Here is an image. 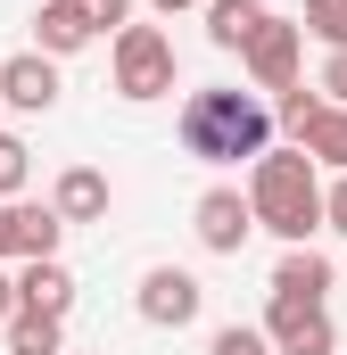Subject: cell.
<instances>
[{
  "label": "cell",
  "instance_id": "6da1fadb",
  "mask_svg": "<svg viewBox=\"0 0 347 355\" xmlns=\"http://www.w3.org/2000/svg\"><path fill=\"white\" fill-rule=\"evenodd\" d=\"M174 141L198 166H248V157L273 149V107L257 91H190L182 116H174Z\"/></svg>",
  "mask_w": 347,
  "mask_h": 355
},
{
  "label": "cell",
  "instance_id": "7a4b0ae2",
  "mask_svg": "<svg viewBox=\"0 0 347 355\" xmlns=\"http://www.w3.org/2000/svg\"><path fill=\"white\" fill-rule=\"evenodd\" d=\"M248 215H257V232H273L281 248H306L314 232H323V182H314V157L289 141V149H264L248 157Z\"/></svg>",
  "mask_w": 347,
  "mask_h": 355
},
{
  "label": "cell",
  "instance_id": "3957f363",
  "mask_svg": "<svg viewBox=\"0 0 347 355\" xmlns=\"http://www.w3.org/2000/svg\"><path fill=\"white\" fill-rule=\"evenodd\" d=\"M108 67H116V91L124 99H166L174 91V42L158 25H124L116 50H108Z\"/></svg>",
  "mask_w": 347,
  "mask_h": 355
},
{
  "label": "cell",
  "instance_id": "277c9868",
  "mask_svg": "<svg viewBox=\"0 0 347 355\" xmlns=\"http://www.w3.org/2000/svg\"><path fill=\"white\" fill-rule=\"evenodd\" d=\"M257 331H264L273 355H339V322L323 306H306V297H273Z\"/></svg>",
  "mask_w": 347,
  "mask_h": 355
},
{
  "label": "cell",
  "instance_id": "5b68a950",
  "mask_svg": "<svg viewBox=\"0 0 347 355\" xmlns=\"http://www.w3.org/2000/svg\"><path fill=\"white\" fill-rule=\"evenodd\" d=\"M133 306H141L149 331H182V322H198L207 289H198V272H182V265H149L141 289H133Z\"/></svg>",
  "mask_w": 347,
  "mask_h": 355
},
{
  "label": "cell",
  "instance_id": "8992f818",
  "mask_svg": "<svg viewBox=\"0 0 347 355\" xmlns=\"http://www.w3.org/2000/svg\"><path fill=\"white\" fill-rule=\"evenodd\" d=\"M190 232H198V248H207V257H240V248H248V232H257V215H248V198H240L232 182H215V190H198Z\"/></svg>",
  "mask_w": 347,
  "mask_h": 355
},
{
  "label": "cell",
  "instance_id": "52a82bcc",
  "mask_svg": "<svg viewBox=\"0 0 347 355\" xmlns=\"http://www.w3.org/2000/svg\"><path fill=\"white\" fill-rule=\"evenodd\" d=\"M298 50H306L298 17H264L257 33H248V50H240V67L257 75V91H289L298 83Z\"/></svg>",
  "mask_w": 347,
  "mask_h": 355
},
{
  "label": "cell",
  "instance_id": "ba28073f",
  "mask_svg": "<svg viewBox=\"0 0 347 355\" xmlns=\"http://www.w3.org/2000/svg\"><path fill=\"white\" fill-rule=\"evenodd\" d=\"M0 107H17V116H50V107H58V58L17 50V58L0 67Z\"/></svg>",
  "mask_w": 347,
  "mask_h": 355
},
{
  "label": "cell",
  "instance_id": "9c48e42d",
  "mask_svg": "<svg viewBox=\"0 0 347 355\" xmlns=\"http://www.w3.org/2000/svg\"><path fill=\"white\" fill-rule=\"evenodd\" d=\"M33 33H42V58H75V50L99 42L83 0H42V8H33Z\"/></svg>",
  "mask_w": 347,
  "mask_h": 355
},
{
  "label": "cell",
  "instance_id": "30bf717a",
  "mask_svg": "<svg viewBox=\"0 0 347 355\" xmlns=\"http://www.w3.org/2000/svg\"><path fill=\"white\" fill-rule=\"evenodd\" d=\"M17 306H33V314H58V322H67V306H75V272L58 265V257L17 265Z\"/></svg>",
  "mask_w": 347,
  "mask_h": 355
},
{
  "label": "cell",
  "instance_id": "8fae6325",
  "mask_svg": "<svg viewBox=\"0 0 347 355\" xmlns=\"http://www.w3.org/2000/svg\"><path fill=\"white\" fill-rule=\"evenodd\" d=\"M50 215H58V223H99V215H108V174H99V166H67L58 190H50Z\"/></svg>",
  "mask_w": 347,
  "mask_h": 355
},
{
  "label": "cell",
  "instance_id": "7c38bea8",
  "mask_svg": "<svg viewBox=\"0 0 347 355\" xmlns=\"http://www.w3.org/2000/svg\"><path fill=\"white\" fill-rule=\"evenodd\" d=\"M273 297H306V306H323V297H331V257H323V248H281Z\"/></svg>",
  "mask_w": 347,
  "mask_h": 355
},
{
  "label": "cell",
  "instance_id": "4fadbf2b",
  "mask_svg": "<svg viewBox=\"0 0 347 355\" xmlns=\"http://www.w3.org/2000/svg\"><path fill=\"white\" fill-rule=\"evenodd\" d=\"M298 149H306L314 166L347 174V107H331V99H323V107H314V116L298 124Z\"/></svg>",
  "mask_w": 347,
  "mask_h": 355
},
{
  "label": "cell",
  "instance_id": "5bb4252c",
  "mask_svg": "<svg viewBox=\"0 0 347 355\" xmlns=\"http://www.w3.org/2000/svg\"><path fill=\"white\" fill-rule=\"evenodd\" d=\"M264 17H273L264 0H207V42L215 50H248V33H257Z\"/></svg>",
  "mask_w": 347,
  "mask_h": 355
},
{
  "label": "cell",
  "instance_id": "9a60e30c",
  "mask_svg": "<svg viewBox=\"0 0 347 355\" xmlns=\"http://www.w3.org/2000/svg\"><path fill=\"white\" fill-rule=\"evenodd\" d=\"M0 331H8V355H67V322H58V314H33V306H17Z\"/></svg>",
  "mask_w": 347,
  "mask_h": 355
},
{
  "label": "cell",
  "instance_id": "2e32d148",
  "mask_svg": "<svg viewBox=\"0 0 347 355\" xmlns=\"http://www.w3.org/2000/svg\"><path fill=\"white\" fill-rule=\"evenodd\" d=\"M58 232H67V223H58L50 207H25V198H17V265H33V257H58Z\"/></svg>",
  "mask_w": 347,
  "mask_h": 355
},
{
  "label": "cell",
  "instance_id": "e0dca14e",
  "mask_svg": "<svg viewBox=\"0 0 347 355\" xmlns=\"http://www.w3.org/2000/svg\"><path fill=\"white\" fill-rule=\"evenodd\" d=\"M298 33H314V42H331V50H347V0H306Z\"/></svg>",
  "mask_w": 347,
  "mask_h": 355
},
{
  "label": "cell",
  "instance_id": "ac0fdd59",
  "mask_svg": "<svg viewBox=\"0 0 347 355\" xmlns=\"http://www.w3.org/2000/svg\"><path fill=\"white\" fill-rule=\"evenodd\" d=\"M207 355H273V347H264V331H257V322H223V331L207 339Z\"/></svg>",
  "mask_w": 347,
  "mask_h": 355
},
{
  "label": "cell",
  "instance_id": "d6986e66",
  "mask_svg": "<svg viewBox=\"0 0 347 355\" xmlns=\"http://www.w3.org/2000/svg\"><path fill=\"white\" fill-rule=\"evenodd\" d=\"M25 166H33V157H25V141H17V132H0V198H17V190H25Z\"/></svg>",
  "mask_w": 347,
  "mask_h": 355
},
{
  "label": "cell",
  "instance_id": "ffe728a7",
  "mask_svg": "<svg viewBox=\"0 0 347 355\" xmlns=\"http://www.w3.org/2000/svg\"><path fill=\"white\" fill-rule=\"evenodd\" d=\"M314 107H323V91H306V83H289V91H281V124H289V141H298V124H306Z\"/></svg>",
  "mask_w": 347,
  "mask_h": 355
},
{
  "label": "cell",
  "instance_id": "44dd1931",
  "mask_svg": "<svg viewBox=\"0 0 347 355\" xmlns=\"http://www.w3.org/2000/svg\"><path fill=\"white\" fill-rule=\"evenodd\" d=\"M91 8V33H124L133 25V0H83Z\"/></svg>",
  "mask_w": 347,
  "mask_h": 355
},
{
  "label": "cell",
  "instance_id": "7402d4cb",
  "mask_svg": "<svg viewBox=\"0 0 347 355\" xmlns=\"http://www.w3.org/2000/svg\"><path fill=\"white\" fill-rule=\"evenodd\" d=\"M323 232H347V174L323 190Z\"/></svg>",
  "mask_w": 347,
  "mask_h": 355
},
{
  "label": "cell",
  "instance_id": "603a6c76",
  "mask_svg": "<svg viewBox=\"0 0 347 355\" xmlns=\"http://www.w3.org/2000/svg\"><path fill=\"white\" fill-rule=\"evenodd\" d=\"M0 265H17V198H0Z\"/></svg>",
  "mask_w": 347,
  "mask_h": 355
},
{
  "label": "cell",
  "instance_id": "cb8c5ba5",
  "mask_svg": "<svg viewBox=\"0 0 347 355\" xmlns=\"http://www.w3.org/2000/svg\"><path fill=\"white\" fill-rule=\"evenodd\" d=\"M8 314H17V272L0 265V322H8Z\"/></svg>",
  "mask_w": 347,
  "mask_h": 355
},
{
  "label": "cell",
  "instance_id": "d4e9b609",
  "mask_svg": "<svg viewBox=\"0 0 347 355\" xmlns=\"http://www.w3.org/2000/svg\"><path fill=\"white\" fill-rule=\"evenodd\" d=\"M149 8H158V17H182V8H198V0H149Z\"/></svg>",
  "mask_w": 347,
  "mask_h": 355
}]
</instances>
